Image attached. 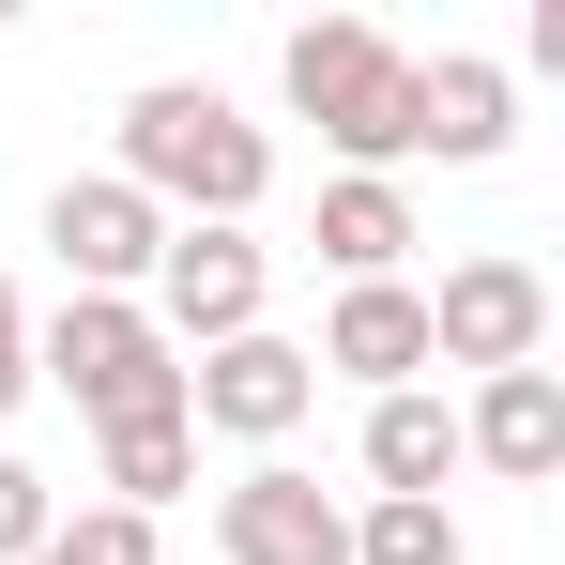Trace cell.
Listing matches in <instances>:
<instances>
[{
  "instance_id": "obj_1",
  "label": "cell",
  "mask_w": 565,
  "mask_h": 565,
  "mask_svg": "<svg viewBox=\"0 0 565 565\" xmlns=\"http://www.w3.org/2000/svg\"><path fill=\"white\" fill-rule=\"evenodd\" d=\"M122 184L153 199L169 230H260L276 138L214 93V77H153V93H122Z\"/></svg>"
},
{
  "instance_id": "obj_2",
  "label": "cell",
  "mask_w": 565,
  "mask_h": 565,
  "mask_svg": "<svg viewBox=\"0 0 565 565\" xmlns=\"http://www.w3.org/2000/svg\"><path fill=\"white\" fill-rule=\"evenodd\" d=\"M276 77H290V107L337 138V169H367V184L413 169V46H382L367 15H306Z\"/></svg>"
},
{
  "instance_id": "obj_3",
  "label": "cell",
  "mask_w": 565,
  "mask_h": 565,
  "mask_svg": "<svg viewBox=\"0 0 565 565\" xmlns=\"http://www.w3.org/2000/svg\"><path fill=\"white\" fill-rule=\"evenodd\" d=\"M31 382H62L93 428L184 413V352L153 337V306H107V290H62V321H31Z\"/></svg>"
},
{
  "instance_id": "obj_4",
  "label": "cell",
  "mask_w": 565,
  "mask_h": 565,
  "mask_svg": "<svg viewBox=\"0 0 565 565\" xmlns=\"http://www.w3.org/2000/svg\"><path fill=\"white\" fill-rule=\"evenodd\" d=\"M138 306H153L169 352H230V337H260V306H276V245H260V230H169Z\"/></svg>"
},
{
  "instance_id": "obj_5",
  "label": "cell",
  "mask_w": 565,
  "mask_h": 565,
  "mask_svg": "<svg viewBox=\"0 0 565 565\" xmlns=\"http://www.w3.org/2000/svg\"><path fill=\"white\" fill-rule=\"evenodd\" d=\"M428 367H473V382H504V367H551V276L535 260H459V276L428 290Z\"/></svg>"
},
{
  "instance_id": "obj_6",
  "label": "cell",
  "mask_w": 565,
  "mask_h": 565,
  "mask_svg": "<svg viewBox=\"0 0 565 565\" xmlns=\"http://www.w3.org/2000/svg\"><path fill=\"white\" fill-rule=\"evenodd\" d=\"M321 413V367H306V337H230V352H184V428H214V444H260L276 459L290 428Z\"/></svg>"
},
{
  "instance_id": "obj_7",
  "label": "cell",
  "mask_w": 565,
  "mask_h": 565,
  "mask_svg": "<svg viewBox=\"0 0 565 565\" xmlns=\"http://www.w3.org/2000/svg\"><path fill=\"white\" fill-rule=\"evenodd\" d=\"M153 245H169V214L122 184V169H77V184H46V260H62V290H107V306H138V290H153Z\"/></svg>"
},
{
  "instance_id": "obj_8",
  "label": "cell",
  "mask_w": 565,
  "mask_h": 565,
  "mask_svg": "<svg viewBox=\"0 0 565 565\" xmlns=\"http://www.w3.org/2000/svg\"><path fill=\"white\" fill-rule=\"evenodd\" d=\"M214 551L230 565H352V504L321 473H290V459H245L214 489Z\"/></svg>"
},
{
  "instance_id": "obj_9",
  "label": "cell",
  "mask_w": 565,
  "mask_h": 565,
  "mask_svg": "<svg viewBox=\"0 0 565 565\" xmlns=\"http://www.w3.org/2000/svg\"><path fill=\"white\" fill-rule=\"evenodd\" d=\"M321 382H367V397H397V382L428 367V290L413 276H367V290H337L321 306V352H306Z\"/></svg>"
},
{
  "instance_id": "obj_10",
  "label": "cell",
  "mask_w": 565,
  "mask_h": 565,
  "mask_svg": "<svg viewBox=\"0 0 565 565\" xmlns=\"http://www.w3.org/2000/svg\"><path fill=\"white\" fill-rule=\"evenodd\" d=\"M504 138H520V77H504V62H473V46L413 62V153H444V169H489Z\"/></svg>"
},
{
  "instance_id": "obj_11",
  "label": "cell",
  "mask_w": 565,
  "mask_h": 565,
  "mask_svg": "<svg viewBox=\"0 0 565 565\" xmlns=\"http://www.w3.org/2000/svg\"><path fill=\"white\" fill-rule=\"evenodd\" d=\"M459 459H473V473H504V489H551V473H565V382H551V367H504V382H473V413H459Z\"/></svg>"
},
{
  "instance_id": "obj_12",
  "label": "cell",
  "mask_w": 565,
  "mask_h": 565,
  "mask_svg": "<svg viewBox=\"0 0 565 565\" xmlns=\"http://www.w3.org/2000/svg\"><path fill=\"white\" fill-rule=\"evenodd\" d=\"M444 473H459V413L428 382L367 397V504H444Z\"/></svg>"
},
{
  "instance_id": "obj_13",
  "label": "cell",
  "mask_w": 565,
  "mask_h": 565,
  "mask_svg": "<svg viewBox=\"0 0 565 565\" xmlns=\"http://www.w3.org/2000/svg\"><path fill=\"white\" fill-rule=\"evenodd\" d=\"M306 245L337 260V290L397 276V260H413V184H367V169H337V184H321V230H306Z\"/></svg>"
},
{
  "instance_id": "obj_14",
  "label": "cell",
  "mask_w": 565,
  "mask_h": 565,
  "mask_svg": "<svg viewBox=\"0 0 565 565\" xmlns=\"http://www.w3.org/2000/svg\"><path fill=\"white\" fill-rule=\"evenodd\" d=\"M93 489L122 504V520L184 504V489H199V428H184V413H138V428H93Z\"/></svg>"
},
{
  "instance_id": "obj_15",
  "label": "cell",
  "mask_w": 565,
  "mask_h": 565,
  "mask_svg": "<svg viewBox=\"0 0 565 565\" xmlns=\"http://www.w3.org/2000/svg\"><path fill=\"white\" fill-rule=\"evenodd\" d=\"M352 565H473L459 504H352Z\"/></svg>"
},
{
  "instance_id": "obj_16",
  "label": "cell",
  "mask_w": 565,
  "mask_h": 565,
  "mask_svg": "<svg viewBox=\"0 0 565 565\" xmlns=\"http://www.w3.org/2000/svg\"><path fill=\"white\" fill-rule=\"evenodd\" d=\"M31 565H153V520H122V504H77V520H46V551Z\"/></svg>"
},
{
  "instance_id": "obj_17",
  "label": "cell",
  "mask_w": 565,
  "mask_h": 565,
  "mask_svg": "<svg viewBox=\"0 0 565 565\" xmlns=\"http://www.w3.org/2000/svg\"><path fill=\"white\" fill-rule=\"evenodd\" d=\"M46 520H62V489H46V473L0 444V565H31V551H46Z\"/></svg>"
},
{
  "instance_id": "obj_18",
  "label": "cell",
  "mask_w": 565,
  "mask_h": 565,
  "mask_svg": "<svg viewBox=\"0 0 565 565\" xmlns=\"http://www.w3.org/2000/svg\"><path fill=\"white\" fill-rule=\"evenodd\" d=\"M15 397H31V306H15V276H0V428H15Z\"/></svg>"
}]
</instances>
